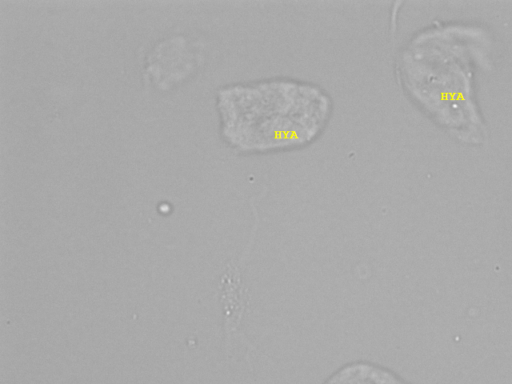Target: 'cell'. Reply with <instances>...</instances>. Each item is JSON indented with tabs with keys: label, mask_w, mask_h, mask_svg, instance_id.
<instances>
[{
	"label": "cell",
	"mask_w": 512,
	"mask_h": 384,
	"mask_svg": "<svg viewBox=\"0 0 512 384\" xmlns=\"http://www.w3.org/2000/svg\"><path fill=\"white\" fill-rule=\"evenodd\" d=\"M202 58V45L197 39L183 33L171 34L146 55L144 77L156 88L167 90L190 77Z\"/></svg>",
	"instance_id": "2"
},
{
	"label": "cell",
	"mask_w": 512,
	"mask_h": 384,
	"mask_svg": "<svg viewBox=\"0 0 512 384\" xmlns=\"http://www.w3.org/2000/svg\"><path fill=\"white\" fill-rule=\"evenodd\" d=\"M217 107L221 135L232 148L265 153L313 142L329 121L332 102L315 84L274 78L219 89Z\"/></svg>",
	"instance_id": "1"
}]
</instances>
